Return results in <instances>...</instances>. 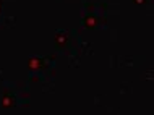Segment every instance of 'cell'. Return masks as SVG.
<instances>
[{
  "label": "cell",
  "mask_w": 154,
  "mask_h": 115,
  "mask_svg": "<svg viewBox=\"0 0 154 115\" xmlns=\"http://www.w3.org/2000/svg\"><path fill=\"white\" fill-rule=\"evenodd\" d=\"M11 99V96H8V94H5L3 96V99H2V105L5 109H10V107H13L15 105V101H10Z\"/></svg>",
  "instance_id": "6da1fadb"
},
{
  "label": "cell",
  "mask_w": 154,
  "mask_h": 115,
  "mask_svg": "<svg viewBox=\"0 0 154 115\" xmlns=\"http://www.w3.org/2000/svg\"><path fill=\"white\" fill-rule=\"evenodd\" d=\"M63 41H66V32H59V34L55 36V42L59 44V46H62Z\"/></svg>",
  "instance_id": "7a4b0ae2"
},
{
  "label": "cell",
  "mask_w": 154,
  "mask_h": 115,
  "mask_svg": "<svg viewBox=\"0 0 154 115\" xmlns=\"http://www.w3.org/2000/svg\"><path fill=\"white\" fill-rule=\"evenodd\" d=\"M41 59H31L29 60V63H28V65H29V68L31 70H34L36 67H39V65H41V62H39Z\"/></svg>",
  "instance_id": "3957f363"
},
{
  "label": "cell",
  "mask_w": 154,
  "mask_h": 115,
  "mask_svg": "<svg viewBox=\"0 0 154 115\" xmlns=\"http://www.w3.org/2000/svg\"><path fill=\"white\" fill-rule=\"evenodd\" d=\"M0 13H2V3H0Z\"/></svg>",
  "instance_id": "277c9868"
}]
</instances>
